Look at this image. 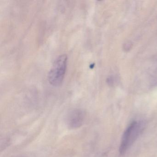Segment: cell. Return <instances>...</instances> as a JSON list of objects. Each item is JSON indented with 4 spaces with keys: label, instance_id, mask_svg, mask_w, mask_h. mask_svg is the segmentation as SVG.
Here are the masks:
<instances>
[{
    "label": "cell",
    "instance_id": "obj_3",
    "mask_svg": "<svg viewBox=\"0 0 157 157\" xmlns=\"http://www.w3.org/2000/svg\"><path fill=\"white\" fill-rule=\"evenodd\" d=\"M85 118L84 112L81 110L72 111L68 117V124L70 128H75L81 126Z\"/></svg>",
    "mask_w": 157,
    "mask_h": 157
},
{
    "label": "cell",
    "instance_id": "obj_2",
    "mask_svg": "<svg viewBox=\"0 0 157 157\" xmlns=\"http://www.w3.org/2000/svg\"><path fill=\"white\" fill-rule=\"evenodd\" d=\"M141 130V123L133 121L123 134L119 147V153L124 155L137 138Z\"/></svg>",
    "mask_w": 157,
    "mask_h": 157
},
{
    "label": "cell",
    "instance_id": "obj_1",
    "mask_svg": "<svg viewBox=\"0 0 157 157\" xmlns=\"http://www.w3.org/2000/svg\"><path fill=\"white\" fill-rule=\"evenodd\" d=\"M67 62L66 55H60L56 59L48 73V82L51 85L56 87L61 85L65 77Z\"/></svg>",
    "mask_w": 157,
    "mask_h": 157
}]
</instances>
